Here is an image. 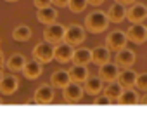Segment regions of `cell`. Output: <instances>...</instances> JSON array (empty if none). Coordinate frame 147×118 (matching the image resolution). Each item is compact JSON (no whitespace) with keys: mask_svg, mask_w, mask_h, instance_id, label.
Listing matches in <instances>:
<instances>
[{"mask_svg":"<svg viewBox=\"0 0 147 118\" xmlns=\"http://www.w3.org/2000/svg\"><path fill=\"white\" fill-rule=\"evenodd\" d=\"M107 24H109V18L102 11H94L85 19V28L90 33H100V31L107 30Z\"/></svg>","mask_w":147,"mask_h":118,"instance_id":"cell-1","label":"cell"},{"mask_svg":"<svg viewBox=\"0 0 147 118\" xmlns=\"http://www.w3.org/2000/svg\"><path fill=\"white\" fill-rule=\"evenodd\" d=\"M54 50H55L54 43H50V42H40L33 49V59L40 61L42 64L43 63H50L52 59H54Z\"/></svg>","mask_w":147,"mask_h":118,"instance_id":"cell-2","label":"cell"},{"mask_svg":"<svg viewBox=\"0 0 147 118\" xmlns=\"http://www.w3.org/2000/svg\"><path fill=\"white\" fill-rule=\"evenodd\" d=\"M85 40V28L80 24H69L64 31V42H67L69 45H80Z\"/></svg>","mask_w":147,"mask_h":118,"instance_id":"cell-3","label":"cell"},{"mask_svg":"<svg viewBox=\"0 0 147 118\" xmlns=\"http://www.w3.org/2000/svg\"><path fill=\"white\" fill-rule=\"evenodd\" d=\"M64 31H66V28L62 24L50 23V24H47V28L43 31V38H45V42H50V43L57 45L64 40Z\"/></svg>","mask_w":147,"mask_h":118,"instance_id":"cell-4","label":"cell"},{"mask_svg":"<svg viewBox=\"0 0 147 118\" xmlns=\"http://www.w3.org/2000/svg\"><path fill=\"white\" fill-rule=\"evenodd\" d=\"M125 33L126 38L133 43H144L147 40V26L144 23H131V26Z\"/></svg>","mask_w":147,"mask_h":118,"instance_id":"cell-5","label":"cell"},{"mask_svg":"<svg viewBox=\"0 0 147 118\" xmlns=\"http://www.w3.org/2000/svg\"><path fill=\"white\" fill-rule=\"evenodd\" d=\"M83 92H85V89H83L78 82H73V80H71L66 87H62V96H64V99L69 101V102L80 101V99L83 97Z\"/></svg>","mask_w":147,"mask_h":118,"instance_id":"cell-6","label":"cell"},{"mask_svg":"<svg viewBox=\"0 0 147 118\" xmlns=\"http://www.w3.org/2000/svg\"><path fill=\"white\" fill-rule=\"evenodd\" d=\"M126 18L131 23H142L144 19H147V5L140 4V2H137V4L133 2L126 11Z\"/></svg>","mask_w":147,"mask_h":118,"instance_id":"cell-7","label":"cell"},{"mask_svg":"<svg viewBox=\"0 0 147 118\" xmlns=\"http://www.w3.org/2000/svg\"><path fill=\"white\" fill-rule=\"evenodd\" d=\"M73 52H75V49H73V45H69L67 42H61L55 45V50H54V59H57L59 63H69L73 59Z\"/></svg>","mask_w":147,"mask_h":118,"instance_id":"cell-8","label":"cell"},{"mask_svg":"<svg viewBox=\"0 0 147 118\" xmlns=\"http://www.w3.org/2000/svg\"><path fill=\"white\" fill-rule=\"evenodd\" d=\"M135 59H137V56H135V52H133L131 49L123 47V49L116 50V64H118V66L130 68V66L135 64Z\"/></svg>","mask_w":147,"mask_h":118,"instance_id":"cell-9","label":"cell"},{"mask_svg":"<svg viewBox=\"0 0 147 118\" xmlns=\"http://www.w3.org/2000/svg\"><path fill=\"white\" fill-rule=\"evenodd\" d=\"M99 75H100V78L106 80V82H114V80H118L119 68H118L116 63L107 61V63H104V64L99 66Z\"/></svg>","mask_w":147,"mask_h":118,"instance_id":"cell-10","label":"cell"},{"mask_svg":"<svg viewBox=\"0 0 147 118\" xmlns=\"http://www.w3.org/2000/svg\"><path fill=\"white\" fill-rule=\"evenodd\" d=\"M126 42H128V38H126V33H125V31H113V33H109V37H107V47H109L111 50H119V49H123V47L126 45Z\"/></svg>","mask_w":147,"mask_h":118,"instance_id":"cell-11","label":"cell"},{"mask_svg":"<svg viewBox=\"0 0 147 118\" xmlns=\"http://www.w3.org/2000/svg\"><path fill=\"white\" fill-rule=\"evenodd\" d=\"M43 68H42V63L36 61V59H33V61H26L24 63V68H23V73L28 80H35L42 75Z\"/></svg>","mask_w":147,"mask_h":118,"instance_id":"cell-12","label":"cell"},{"mask_svg":"<svg viewBox=\"0 0 147 118\" xmlns=\"http://www.w3.org/2000/svg\"><path fill=\"white\" fill-rule=\"evenodd\" d=\"M111 59V49L109 47H106V45H97L94 50H92V63H95V64H104V63H107Z\"/></svg>","mask_w":147,"mask_h":118,"instance_id":"cell-13","label":"cell"},{"mask_svg":"<svg viewBox=\"0 0 147 118\" xmlns=\"http://www.w3.org/2000/svg\"><path fill=\"white\" fill-rule=\"evenodd\" d=\"M18 90V78L14 75H4L2 80H0V92L11 96Z\"/></svg>","mask_w":147,"mask_h":118,"instance_id":"cell-14","label":"cell"},{"mask_svg":"<svg viewBox=\"0 0 147 118\" xmlns=\"http://www.w3.org/2000/svg\"><path fill=\"white\" fill-rule=\"evenodd\" d=\"M35 101L38 104H49L54 101V90L50 85H40L35 92Z\"/></svg>","mask_w":147,"mask_h":118,"instance_id":"cell-15","label":"cell"},{"mask_svg":"<svg viewBox=\"0 0 147 118\" xmlns=\"http://www.w3.org/2000/svg\"><path fill=\"white\" fill-rule=\"evenodd\" d=\"M75 64H88L92 63V50L90 49H85V47H80V49H75L73 52V59H71Z\"/></svg>","mask_w":147,"mask_h":118,"instance_id":"cell-16","label":"cell"},{"mask_svg":"<svg viewBox=\"0 0 147 118\" xmlns=\"http://www.w3.org/2000/svg\"><path fill=\"white\" fill-rule=\"evenodd\" d=\"M36 18L40 23L43 24H50V23H55V18H57V11L52 7V5H47V7H40L38 12H36Z\"/></svg>","mask_w":147,"mask_h":118,"instance_id":"cell-17","label":"cell"},{"mask_svg":"<svg viewBox=\"0 0 147 118\" xmlns=\"http://www.w3.org/2000/svg\"><path fill=\"white\" fill-rule=\"evenodd\" d=\"M102 78L100 77H87V80L83 82L85 83V92L87 94H90V96H97V94H100V90H102Z\"/></svg>","mask_w":147,"mask_h":118,"instance_id":"cell-18","label":"cell"},{"mask_svg":"<svg viewBox=\"0 0 147 118\" xmlns=\"http://www.w3.org/2000/svg\"><path fill=\"white\" fill-rule=\"evenodd\" d=\"M69 77H71L73 82L82 83V82L87 80V77H88V70H87L85 64H75V66L69 70Z\"/></svg>","mask_w":147,"mask_h":118,"instance_id":"cell-19","label":"cell"},{"mask_svg":"<svg viewBox=\"0 0 147 118\" xmlns=\"http://www.w3.org/2000/svg\"><path fill=\"white\" fill-rule=\"evenodd\" d=\"M107 18H109V21H113V23H121V21L126 18V9H125V5H123V4H114V5L109 9Z\"/></svg>","mask_w":147,"mask_h":118,"instance_id":"cell-20","label":"cell"},{"mask_svg":"<svg viewBox=\"0 0 147 118\" xmlns=\"http://www.w3.org/2000/svg\"><path fill=\"white\" fill-rule=\"evenodd\" d=\"M135 80H137V73H133L131 70H125L118 75V82L123 89H130L135 85Z\"/></svg>","mask_w":147,"mask_h":118,"instance_id":"cell-21","label":"cell"},{"mask_svg":"<svg viewBox=\"0 0 147 118\" xmlns=\"http://www.w3.org/2000/svg\"><path fill=\"white\" fill-rule=\"evenodd\" d=\"M118 102H119V104H125V106H128V104H137V102H138V96H137V92L131 90V89H123V92H121L119 97H118Z\"/></svg>","mask_w":147,"mask_h":118,"instance_id":"cell-22","label":"cell"},{"mask_svg":"<svg viewBox=\"0 0 147 118\" xmlns=\"http://www.w3.org/2000/svg\"><path fill=\"white\" fill-rule=\"evenodd\" d=\"M71 82V77H69V71H64V70H59L52 75V85L55 87H66L67 83Z\"/></svg>","mask_w":147,"mask_h":118,"instance_id":"cell-23","label":"cell"},{"mask_svg":"<svg viewBox=\"0 0 147 118\" xmlns=\"http://www.w3.org/2000/svg\"><path fill=\"white\" fill-rule=\"evenodd\" d=\"M24 63H26V59H24L23 54H12V56L9 57V61H5V64H7L9 70H12V71L23 70V68H24Z\"/></svg>","mask_w":147,"mask_h":118,"instance_id":"cell-24","label":"cell"},{"mask_svg":"<svg viewBox=\"0 0 147 118\" xmlns=\"http://www.w3.org/2000/svg\"><path fill=\"white\" fill-rule=\"evenodd\" d=\"M12 38H14L16 42H26V40H30V38H31V28L26 26V24L18 26V28L12 31Z\"/></svg>","mask_w":147,"mask_h":118,"instance_id":"cell-25","label":"cell"},{"mask_svg":"<svg viewBox=\"0 0 147 118\" xmlns=\"http://www.w3.org/2000/svg\"><path fill=\"white\" fill-rule=\"evenodd\" d=\"M123 92V87L119 85V82H109V85L106 87V96L107 97H111V99H118L119 97V94Z\"/></svg>","mask_w":147,"mask_h":118,"instance_id":"cell-26","label":"cell"},{"mask_svg":"<svg viewBox=\"0 0 147 118\" xmlns=\"http://www.w3.org/2000/svg\"><path fill=\"white\" fill-rule=\"evenodd\" d=\"M87 0H69V4H67V7H69V11L71 12H82L85 7H87Z\"/></svg>","mask_w":147,"mask_h":118,"instance_id":"cell-27","label":"cell"},{"mask_svg":"<svg viewBox=\"0 0 147 118\" xmlns=\"http://www.w3.org/2000/svg\"><path fill=\"white\" fill-rule=\"evenodd\" d=\"M135 87L140 89V90H145V92H147V73H138V75H137Z\"/></svg>","mask_w":147,"mask_h":118,"instance_id":"cell-28","label":"cell"},{"mask_svg":"<svg viewBox=\"0 0 147 118\" xmlns=\"http://www.w3.org/2000/svg\"><path fill=\"white\" fill-rule=\"evenodd\" d=\"M111 101H113V99L104 94V96H99V97L95 99V104H97V106H106V104H111Z\"/></svg>","mask_w":147,"mask_h":118,"instance_id":"cell-29","label":"cell"},{"mask_svg":"<svg viewBox=\"0 0 147 118\" xmlns=\"http://www.w3.org/2000/svg\"><path fill=\"white\" fill-rule=\"evenodd\" d=\"M47 5H52V0H35V7H36V9L47 7Z\"/></svg>","mask_w":147,"mask_h":118,"instance_id":"cell-30","label":"cell"},{"mask_svg":"<svg viewBox=\"0 0 147 118\" xmlns=\"http://www.w3.org/2000/svg\"><path fill=\"white\" fill-rule=\"evenodd\" d=\"M69 0H52V5H57V7H67Z\"/></svg>","mask_w":147,"mask_h":118,"instance_id":"cell-31","label":"cell"},{"mask_svg":"<svg viewBox=\"0 0 147 118\" xmlns=\"http://www.w3.org/2000/svg\"><path fill=\"white\" fill-rule=\"evenodd\" d=\"M116 4H123V5H128V4H133L135 0H114Z\"/></svg>","mask_w":147,"mask_h":118,"instance_id":"cell-32","label":"cell"},{"mask_svg":"<svg viewBox=\"0 0 147 118\" xmlns=\"http://www.w3.org/2000/svg\"><path fill=\"white\" fill-rule=\"evenodd\" d=\"M4 64H5V57H4V52L0 50V68H2Z\"/></svg>","mask_w":147,"mask_h":118,"instance_id":"cell-33","label":"cell"},{"mask_svg":"<svg viewBox=\"0 0 147 118\" xmlns=\"http://www.w3.org/2000/svg\"><path fill=\"white\" fill-rule=\"evenodd\" d=\"M88 4H92V5H99V4H102L104 0H87Z\"/></svg>","mask_w":147,"mask_h":118,"instance_id":"cell-34","label":"cell"},{"mask_svg":"<svg viewBox=\"0 0 147 118\" xmlns=\"http://www.w3.org/2000/svg\"><path fill=\"white\" fill-rule=\"evenodd\" d=\"M140 102H142V104H147V94H145V96L140 99Z\"/></svg>","mask_w":147,"mask_h":118,"instance_id":"cell-35","label":"cell"},{"mask_svg":"<svg viewBox=\"0 0 147 118\" xmlns=\"http://www.w3.org/2000/svg\"><path fill=\"white\" fill-rule=\"evenodd\" d=\"M2 77H4V73H2V68H0V80H2Z\"/></svg>","mask_w":147,"mask_h":118,"instance_id":"cell-36","label":"cell"},{"mask_svg":"<svg viewBox=\"0 0 147 118\" xmlns=\"http://www.w3.org/2000/svg\"><path fill=\"white\" fill-rule=\"evenodd\" d=\"M5 2H18V0H5Z\"/></svg>","mask_w":147,"mask_h":118,"instance_id":"cell-37","label":"cell"},{"mask_svg":"<svg viewBox=\"0 0 147 118\" xmlns=\"http://www.w3.org/2000/svg\"><path fill=\"white\" fill-rule=\"evenodd\" d=\"M0 102H2V101H0Z\"/></svg>","mask_w":147,"mask_h":118,"instance_id":"cell-38","label":"cell"}]
</instances>
